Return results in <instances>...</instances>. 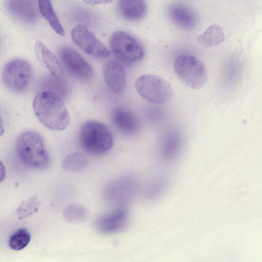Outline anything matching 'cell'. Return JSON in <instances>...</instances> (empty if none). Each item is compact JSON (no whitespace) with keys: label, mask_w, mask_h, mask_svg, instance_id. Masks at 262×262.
I'll use <instances>...</instances> for the list:
<instances>
[{"label":"cell","mask_w":262,"mask_h":262,"mask_svg":"<svg viewBox=\"0 0 262 262\" xmlns=\"http://www.w3.org/2000/svg\"><path fill=\"white\" fill-rule=\"evenodd\" d=\"M33 108L39 121L49 129L60 131L70 124L69 112L60 96L54 92L38 93L34 98Z\"/></svg>","instance_id":"6da1fadb"},{"label":"cell","mask_w":262,"mask_h":262,"mask_svg":"<svg viewBox=\"0 0 262 262\" xmlns=\"http://www.w3.org/2000/svg\"><path fill=\"white\" fill-rule=\"evenodd\" d=\"M15 148L19 159L26 165L43 169L49 165V157L42 137L33 131H26L17 137Z\"/></svg>","instance_id":"7a4b0ae2"},{"label":"cell","mask_w":262,"mask_h":262,"mask_svg":"<svg viewBox=\"0 0 262 262\" xmlns=\"http://www.w3.org/2000/svg\"><path fill=\"white\" fill-rule=\"evenodd\" d=\"M79 141L82 149L93 155L107 152L114 143L113 137L108 127L96 120L87 121L81 125Z\"/></svg>","instance_id":"3957f363"},{"label":"cell","mask_w":262,"mask_h":262,"mask_svg":"<svg viewBox=\"0 0 262 262\" xmlns=\"http://www.w3.org/2000/svg\"><path fill=\"white\" fill-rule=\"evenodd\" d=\"M174 70L179 78L192 89L203 87L207 81V71L204 64L195 56H179L175 60Z\"/></svg>","instance_id":"277c9868"},{"label":"cell","mask_w":262,"mask_h":262,"mask_svg":"<svg viewBox=\"0 0 262 262\" xmlns=\"http://www.w3.org/2000/svg\"><path fill=\"white\" fill-rule=\"evenodd\" d=\"M135 88L138 93L145 100L155 104H164L173 96L170 83L159 76L146 74L139 77Z\"/></svg>","instance_id":"5b68a950"},{"label":"cell","mask_w":262,"mask_h":262,"mask_svg":"<svg viewBox=\"0 0 262 262\" xmlns=\"http://www.w3.org/2000/svg\"><path fill=\"white\" fill-rule=\"evenodd\" d=\"M110 45L116 56L125 63H137L144 57V49L141 43L126 32H114L111 38Z\"/></svg>","instance_id":"8992f818"},{"label":"cell","mask_w":262,"mask_h":262,"mask_svg":"<svg viewBox=\"0 0 262 262\" xmlns=\"http://www.w3.org/2000/svg\"><path fill=\"white\" fill-rule=\"evenodd\" d=\"M32 75L30 64L23 59H14L4 67L2 77L5 85L14 92H21L28 86Z\"/></svg>","instance_id":"52a82bcc"},{"label":"cell","mask_w":262,"mask_h":262,"mask_svg":"<svg viewBox=\"0 0 262 262\" xmlns=\"http://www.w3.org/2000/svg\"><path fill=\"white\" fill-rule=\"evenodd\" d=\"M139 188L138 179L134 175L127 174L109 184L106 188L105 195L111 203L122 206L136 197Z\"/></svg>","instance_id":"ba28073f"},{"label":"cell","mask_w":262,"mask_h":262,"mask_svg":"<svg viewBox=\"0 0 262 262\" xmlns=\"http://www.w3.org/2000/svg\"><path fill=\"white\" fill-rule=\"evenodd\" d=\"M59 56L67 72L76 79L88 80L93 76L91 66L76 50L67 46L59 50Z\"/></svg>","instance_id":"9c48e42d"},{"label":"cell","mask_w":262,"mask_h":262,"mask_svg":"<svg viewBox=\"0 0 262 262\" xmlns=\"http://www.w3.org/2000/svg\"><path fill=\"white\" fill-rule=\"evenodd\" d=\"M71 36L75 44L91 56L104 58L110 54L109 50L84 25L76 26L72 30Z\"/></svg>","instance_id":"30bf717a"},{"label":"cell","mask_w":262,"mask_h":262,"mask_svg":"<svg viewBox=\"0 0 262 262\" xmlns=\"http://www.w3.org/2000/svg\"><path fill=\"white\" fill-rule=\"evenodd\" d=\"M129 214L127 209L120 208L99 217L94 226L100 233L112 234L124 231L127 227Z\"/></svg>","instance_id":"8fae6325"},{"label":"cell","mask_w":262,"mask_h":262,"mask_svg":"<svg viewBox=\"0 0 262 262\" xmlns=\"http://www.w3.org/2000/svg\"><path fill=\"white\" fill-rule=\"evenodd\" d=\"M104 82L114 93L121 95L126 88L125 72L123 65L119 61L111 60L102 67Z\"/></svg>","instance_id":"7c38bea8"},{"label":"cell","mask_w":262,"mask_h":262,"mask_svg":"<svg viewBox=\"0 0 262 262\" xmlns=\"http://www.w3.org/2000/svg\"><path fill=\"white\" fill-rule=\"evenodd\" d=\"M6 8L9 13L18 20L33 24L38 18V10L33 0H6Z\"/></svg>","instance_id":"4fadbf2b"},{"label":"cell","mask_w":262,"mask_h":262,"mask_svg":"<svg viewBox=\"0 0 262 262\" xmlns=\"http://www.w3.org/2000/svg\"><path fill=\"white\" fill-rule=\"evenodd\" d=\"M111 117L115 127L123 134L133 135L137 132L139 128V121L136 117L124 107L117 106L114 108Z\"/></svg>","instance_id":"5bb4252c"},{"label":"cell","mask_w":262,"mask_h":262,"mask_svg":"<svg viewBox=\"0 0 262 262\" xmlns=\"http://www.w3.org/2000/svg\"><path fill=\"white\" fill-rule=\"evenodd\" d=\"M170 20L178 27L188 30L193 28L197 22L195 13L189 8L182 4H173L167 9Z\"/></svg>","instance_id":"9a60e30c"},{"label":"cell","mask_w":262,"mask_h":262,"mask_svg":"<svg viewBox=\"0 0 262 262\" xmlns=\"http://www.w3.org/2000/svg\"><path fill=\"white\" fill-rule=\"evenodd\" d=\"M35 51L38 60L55 78L59 79L63 75L60 62L52 52L42 42L37 41Z\"/></svg>","instance_id":"2e32d148"},{"label":"cell","mask_w":262,"mask_h":262,"mask_svg":"<svg viewBox=\"0 0 262 262\" xmlns=\"http://www.w3.org/2000/svg\"><path fill=\"white\" fill-rule=\"evenodd\" d=\"M118 12L128 21H137L143 18L146 12L144 0H118Z\"/></svg>","instance_id":"e0dca14e"},{"label":"cell","mask_w":262,"mask_h":262,"mask_svg":"<svg viewBox=\"0 0 262 262\" xmlns=\"http://www.w3.org/2000/svg\"><path fill=\"white\" fill-rule=\"evenodd\" d=\"M182 147L181 139L176 133H171L164 139L161 146V155L167 161H173L179 156Z\"/></svg>","instance_id":"ac0fdd59"},{"label":"cell","mask_w":262,"mask_h":262,"mask_svg":"<svg viewBox=\"0 0 262 262\" xmlns=\"http://www.w3.org/2000/svg\"><path fill=\"white\" fill-rule=\"evenodd\" d=\"M225 34L223 29L219 25L213 24L209 26L197 38L198 41L206 47L218 46L224 41Z\"/></svg>","instance_id":"d6986e66"},{"label":"cell","mask_w":262,"mask_h":262,"mask_svg":"<svg viewBox=\"0 0 262 262\" xmlns=\"http://www.w3.org/2000/svg\"><path fill=\"white\" fill-rule=\"evenodd\" d=\"M38 10L51 28L58 35H64V30L60 23L50 0H38Z\"/></svg>","instance_id":"ffe728a7"},{"label":"cell","mask_w":262,"mask_h":262,"mask_svg":"<svg viewBox=\"0 0 262 262\" xmlns=\"http://www.w3.org/2000/svg\"><path fill=\"white\" fill-rule=\"evenodd\" d=\"M89 164L87 158L82 154L73 152L67 156L62 160V167L66 170L78 172L82 170Z\"/></svg>","instance_id":"44dd1931"},{"label":"cell","mask_w":262,"mask_h":262,"mask_svg":"<svg viewBox=\"0 0 262 262\" xmlns=\"http://www.w3.org/2000/svg\"><path fill=\"white\" fill-rule=\"evenodd\" d=\"M88 216L86 208L81 205L72 204L66 207L63 211L65 220L72 224H79L85 222Z\"/></svg>","instance_id":"7402d4cb"},{"label":"cell","mask_w":262,"mask_h":262,"mask_svg":"<svg viewBox=\"0 0 262 262\" xmlns=\"http://www.w3.org/2000/svg\"><path fill=\"white\" fill-rule=\"evenodd\" d=\"M40 205L38 196L33 195L21 202L16 208L15 214L19 220L24 219L36 213Z\"/></svg>","instance_id":"603a6c76"},{"label":"cell","mask_w":262,"mask_h":262,"mask_svg":"<svg viewBox=\"0 0 262 262\" xmlns=\"http://www.w3.org/2000/svg\"><path fill=\"white\" fill-rule=\"evenodd\" d=\"M31 240L29 232L25 228H20L13 233L8 241L9 247L13 250L19 251L26 248Z\"/></svg>","instance_id":"cb8c5ba5"},{"label":"cell","mask_w":262,"mask_h":262,"mask_svg":"<svg viewBox=\"0 0 262 262\" xmlns=\"http://www.w3.org/2000/svg\"><path fill=\"white\" fill-rule=\"evenodd\" d=\"M168 184V179L165 176H158L147 187L145 192L146 198L149 200L157 198L165 190Z\"/></svg>","instance_id":"d4e9b609"},{"label":"cell","mask_w":262,"mask_h":262,"mask_svg":"<svg viewBox=\"0 0 262 262\" xmlns=\"http://www.w3.org/2000/svg\"><path fill=\"white\" fill-rule=\"evenodd\" d=\"M239 66L236 60H231L227 64L225 70V78L227 84L233 86L237 79Z\"/></svg>","instance_id":"484cf974"},{"label":"cell","mask_w":262,"mask_h":262,"mask_svg":"<svg viewBox=\"0 0 262 262\" xmlns=\"http://www.w3.org/2000/svg\"><path fill=\"white\" fill-rule=\"evenodd\" d=\"M114 0H82L88 5L95 6L99 5H105L112 3Z\"/></svg>","instance_id":"4316f807"}]
</instances>
